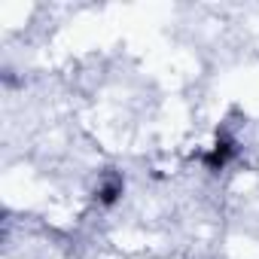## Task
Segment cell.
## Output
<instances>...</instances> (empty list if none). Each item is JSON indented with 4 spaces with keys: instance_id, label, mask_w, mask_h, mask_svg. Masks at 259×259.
Masks as SVG:
<instances>
[{
    "instance_id": "6da1fadb",
    "label": "cell",
    "mask_w": 259,
    "mask_h": 259,
    "mask_svg": "<svg viewBox=\"0 0 259 259\" xmlns=\"http://www.w3.org/2000/svg\"><path fill=\"white\" fill-rule=\"evenodd\" d=\"M235 153H238V144H235L232 138L220 135V138L213 141V147L201 156V162H204V168H207V171H223V168L235 159Z\"/></svg>"
},
{
    "instance_id": "7a4b0ae2",
    "label": "cell",
    "mask_w": 259,
    "mask_h": 259,
    "mask_svg": "<svg viewBox=\"0 0 259 259\" xmlns=\"http://www.w3.org/2000/svg\"><path fill=\"white\" fill-rule=\"evenodd\" d=\"M122 192H125V180H122L119 174H110V177H104L101 186H98V201H101L104 207H113V204L122 198Z\"/></svg>"
}]
</instances>
